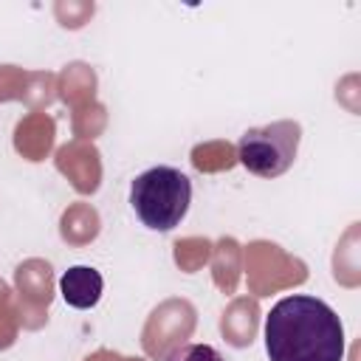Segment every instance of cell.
I'll return each instance as SVG.
<instances>
[{
	"mask_svg": "<svg viewBox=\"0 0 361 361\" xmlns=\"http://www.w3.org/2000/svg\"><path fill=\"white\" fill-rule=\"evenodd\" d=\"M164 361H226L212 344H180Z\"/></svg>",
	"mask_w": 361,
	"mask_h": 361,
	"instance_id": "5",
	"label": "cell"
},
{
	"mask_svg": "<svg viewBox=\"0 0 361 361\" xmlns=\"http://www.w3.org/2000/svg\"><path fill=\"white\" fill-rule=\"evenodd\" d=\"M102 288L104 279L96 268L90 265H73L59 276V293L71 307L87 310L102 299Z\"/></svg>",
	"mask_w": 361,
	"mask_h": 361,
	"instance_id": "4",
	"label": "cell"
},
{
	"mask_svg": "<svg viewBox=\"0 0 361 361\" xmlns=\"http://www.w3.org/2000/svg\"><path fill=\"white\" fill-rule=\"evenodd\" d=\"M265 350L271 361H341V319L316 296H285L265 316Z\"/></svg>",
	"mask_w": 361,
	"mask_h": 361,
	"instance_id": "1",
	"label": "cell"
},
{
	"mask_svg": "<svg viewBox=\"0 0 361 361\" xmlns=\"http://www.w3.org/2000/svg\"><path fill=\"white\" fill-rule=\"evenodd\" d=\"M299 138L302 127L290 118L251 127L243 133L237 144V158L257 178H279L290 169L299 149Z\"/></svg>",
	"mask_w": 361,
	"mask_h": 361,
	"instance_id": "3",
	"label": "cell"
},
{
	"mask_svg": "<svg viewBox=\"0 0 361 361\" xmlns=\"http://www.w3.org/2000/svg\"><path fill=\"white\" fill-rule=\"evenodd\" d=\"M192 183L175 166H149L130 186V206L152 231H172L189 212Z\"/></svg>",
	"mask_w": 361,
	"mask_h": 361,
	"instance_id": "2",
	"label": "cell"
}]
</instances>
